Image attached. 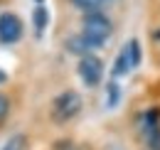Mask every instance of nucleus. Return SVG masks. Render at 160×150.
Returning a JSON list of instances; mask_svg holds the SVG:
<instances>
[{
    "label": "nucleus",
    "mask_w": 160,
    "mask_h": 150,
    "mask_svg": "<svg viewBox=\"0 0 160 150\" xmlns=\"http://www.w3.org/2000/svg\"><path fill=\"white\" fill-rule=\"evenodd\" d=\"M77 72H79L81 81L94 89V86H99L101 79H103V62L96 54H84L79 59V64H77Z\"/></svg>",
    "instance_id": "obj_3"
},
{
    "label": "nucleus",
    "mask_w": 160,
    "mask_h": 150,
    "mask_svg": "<svg viewBox=\"0 0 160 150\" xmlns=\"http://www.w3.org/2000/svg\"><path fill=\"white\" fill-rule=\"evenodd\" d=\"M5 81H8V74H5L2 69H0V84H5Z\"/></svg>",
    "instance_id": "obj_14"
},
{
    "label": "nucleus",
    "mask_w": 160,
    "mask_h": 150,
    "mask_svg": "<svg viewBox=\"0 0 160 150\" xmlns=\"http://www.w3.org/2000/svg\"><path fill=\"white\" fill-rule=\"evenodd\" d=\"M8 111H10V101H8V96L0 94V121L8 116Z\"/></svg>",
    "instance_id": "obj_13"
},
{
    "label": "nucleus",
    "mask_w": 160,
    "mask_h": 150,
    "mask_svg": "<svg viewBox=\"0 0 160 150\" xmlns=\"http://www.w3.org/2000/svg\"><path fill=\"white\" fill-rule=\"evenodd\" d=\"M67 49H69V52H74V54H89V52H91V49H89V44H86V42H84V37H69L67 39Z\"/></svg>",
    "instance_id": "obj_8"
},
{
    "label": "nucleus",
    "mask_w": 160,
    "mask_h": 150,
    "mask_svg": "<svg viewBox=\"0 0 160 150\" xmlns=\"http://www.w3.org/2000/svg\"><path fill=\"white\" fill-rule=\"evenodd\" d=\"M131 69H136L133 67V59H131V47H128V42L121 47V52L116 54V62H113V67H111V74L113 76H126Z\"/></svg>",
    "instance_id": "obj_6"
},
{
    "label": "nucleus",
    "mask_w": 160,
    "mask_h": 150,
    "mask_svg": "<svg viewBox=\"0 0 160 150\" xmlns=\"http://www.w3.org/2000/svg\"><path fill=\"white\" fill-rule=\"evenodd\" d=\"M32 22H35V35L42 37V32H44L47 25H49V12H47L44 5H37V8H35V12H32Z\"/></svg>",
    "instance_id": "obj_7"
},
{
    "label": "nucleus",
    "mask_w": 160,
    "mask_h": 150,
    "mask_svg": "<svg viewBox=\"0 0 160 150\" xmlns=\"http://www.w3.org/2000/svg\"><path fill=\"white\" fill-rule=\"evenodd\" d=\"M22 148H25V135H12V138L5 143L2 150H22Z\"/></svg>",
    "instance_id": "obj_11"
},
{
    "label": "nucleus",
    "mask_w": 160,
    "mask_h": 150,
    "mask_svg": "<svg viewBox=\"0 0 160 150\" xmlns=\"http://www.w3.org/2000/svg\"><path fill=\"white\" fill-rule=\"evenodd\" d=\"M22 37V20L15 12H0V42L15 44Z\"/></svg>",
    "instance_id": "obj_5"
},
{
    "label": "nucleus",
    "mask_w": 160,
    "mask_h": 150,
    "mask_svg": "<svg viewBox=\"0 0 160 150\" xmlns=\"http://www.w3.org/2000/svg\"><path fill=\"white\" fill-rule=\"evenodd\" d=\"M113 25L103 12H89L84 15V25H81V37L89 44V49H99L106 44V39L111 37Z\"/></svg>",
    "instance_id": "obj_1"
},
{
    "label": "nucleus",
    "mask_w": 160,
    "mask_h": 150,
    "mask_svg": "<svg viewBox=\"0 0 160 150\" xmlns=\"http://www.w3.org/2000/svg\"><path fill=\"white\" fill-rule=\"evenodd\" d=\"M140 131L148 148L160 150V108H148L140 116Z\"/></svg>",
    "instance_id": "obj_4"
},
{
    "label": "nucleus",
    "mask_w": 160,
    "mask_h": 150,
    "mask_svg": "<svg viewBox=\"0 0 160 150\" xmlns=\"http://www.w3.org/2000/svg\"><path fill=\"white\" fill-rule=\"evenodd\" d=\"M79 10H84L86 15L89 12H99V0H72Z\"/></svg>",
    "instance_id": "obj_10"
},
{
    "label": "nucleus",
    "mask_w": 160,
    "mask_h": 150,
    "mask_svg": "<svg viewBox=\"0 0 160 150\" xmlns=\"http://www.w3.org/2000/svg\"><path fill=\"white\" fill-rule=\"evenodd\" d=\"M106 98H108V108L118 106L121 89H118V84H116V81H108V84H106Z\"/></svg>",
    "instance_id": "obj_9"
},
{
    "label": "nucleus",
    "mask_w": 160,
    "mask_h": 150,
    "mask_svg": "<svg viewBox=\"0 0 160 150\" xmlns=\"http://www.w3.org/2000/svg\"><path fill=\"white\" fill-rule=\"evenodd\" d=\"M79 111H81V96L77 91H64V94H59L52 101V118L57 123L72 121Z\"/></svg>",
    "instance_id": "obj_2"
},
{
    "label": "nucleus",
    "mask_w": 160,
    "mask_h": 150,
    "mask_svg": "<svg viewBox=\"0 0 160 150\" xmlns=\"http://www.w3.org/2000/svg\"><path fill=\"white\" fill-rule=\"evenodd\" d=\"M128 47H131V59H133V67H138V64H140V42H138V39H131V42H128Z\"/></svg>",
    "instance_id": "obj_12"
}]
</instances>
